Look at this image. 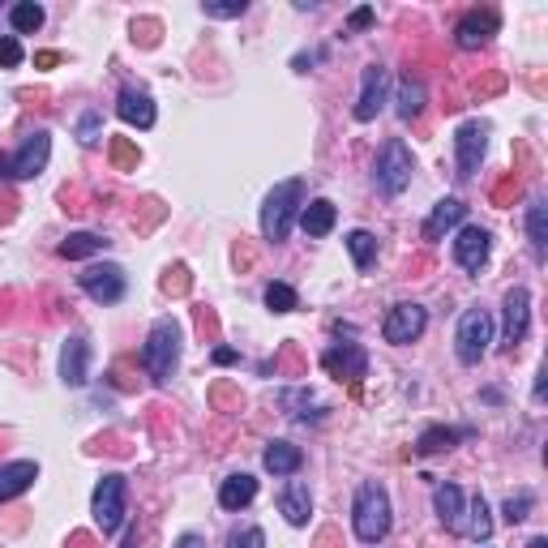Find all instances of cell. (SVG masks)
I'll list each match as a JSON object with an SVG mask.
<instances>
[{"mask_svg":"<svg viewBox=\"0 0 548 548\" xmlns=\"http://www.w3.org/2000/svg\"><path fill=\"white\" fill-rule=\"evenodd\" d=\"M527 510H532V492L510 497V501H506V522H522V519H527Z\"/></svg>","mask_w":548,"mask_h":548,"instance_id":"36","label":"cell"},{"mask_svg":"<svg viewBox=\"0 0 548 548\" xmlns=\"http://www.w3.org/2000/svg\"><path fill=\"white\" fill-rule=\"evenodd\" d=\"M116 112H120V120L133 125V129H150V125H155V103H150V95H146V90H133V86L120 90Z\"/></svg>","mask_w":548,"mask_h":548,"instance_id":"14","label":"cell"},{"mask_svg":"<svg viewBox=\"0 0 548 548\" xmlns=\"http://www.w3.org/2000/svg\"><path fill=\"white\" fill-rule=\"evenodd\" d=\"M484 146H489V129L471 120L454 133V155H459V176H471L480 168V159H484Z\"/></svg>","mask_w":548,"mask_h":548,"instance_id":"10","label":"cell"},{"mask_svg":"<svg viewBox=\"0 0 548 548\" xmlns=\"http://www.w3.org/2000/svg\"><path fill=\"white\" fill-rule=\"evenodd\" d=\"M95 141H98V116L86 112L82 116V146H95Z\"/></svg>","mask_w":548,"mask_h":548,"instance_id":"39","label":"cell"},{"mask_svg":"<svg viewBox=\"0 0 548 548\" xmlns=\"http://www.w3.org/2000/svg\"><path fill=\"white\" fill-rule=\"evenodd\" d=\"M227 548H266V535H262V527H244V532L227 535Z\"/></svg>","mask_w":548,"mask_h":548,"instance_id":"33","label":"cell"},{"mask_svg":"<svg viewBox=\"0 0 548 548\" xmlns=\"http://www.w3.org/2000/svg\"><path fill=\"white\" fill-rule=\"evenodd\" d=\"M184 287H189V270H184V266L168 270V279H163V292H184Z\"/></svg>","mask_w":548,"mask_h":548,"instance_id":"38","label":"cell"},{"mask_svg":"<svg viewBox=\"0 0 548 548\" xmlns=\"http://www.w3.org/2000/svg\"><path fill=\"white\" fill-rule=\"evenodd\" d=\"M492 343V317L484 309H467L463 322H459V335H454V347H459V360L463 365H480L484 352Z\"/></svg>","mask_w":548,"mask_h":548,"instance_id":"4","label":"cell"},{"mask_svg":"<svg viewBox=\"0 0 548 548\" xmlns=\"http://www.w3.org/2000/svg\"><path fill=\"white\" fill-rule=\"evenodd\" d=\"M5 176H9V159L0 155V181H5Z\"/></svg>","mask_w":548,"mask_h":548,"instance_id":"45","label":"cell"},{"mask_svg":"<svg viewBox=\"0 0 548 548\" xmlns=\"http://www.w3.org/2000/svg\"><path fill=\"white\" fill-rule=\"evenodd\" d=\"M95 522L103 527V535H112L120 522H125V476H103L95 489V506H90Z\"/></svg>","mask_w":548,"mask_h":548,"instance_id":"6","label":"cell"},{"mask_svg":"<svg viewBox=\"0 0 548 548\" xmlns=\"http://www.w3.org/2000/svg\"><path fill=\"white\" fill-rule=\"evenodd\" d=\"M527 232H532L535 253L544 257V249H548V206L544 202H532V206H527Z\"/></svg>","mask_w":548,"mask_h":548,"instance_id":"29","label":"cell"},{"mask_svg":"<svg viewBox=\"0 0 548 548\" xmlns=\"http://www.w3.org/2000/svg\"><path fill=\"white\" fill-rule=\"evenodd\" d=\"M454 262L463 270H480L489 262V232L484 227H463L454 236Z\"/></svg>","mask_w":548,"mask_h":548,"instance_id":"13","label":"cell"},{"mask_svg":"<svg viewBox=\"0 0 548 548\" xmlns=\"http://www.w3.org/2000/svg\"><path fill=\"white\" fill-rule=\"evenodd\" d=\"M253 497H257V480L249 476V471H240V476L223 480V489H219V506L223 510H244Z\"/></svg>","mask_w":548,"mask_h":548,"instance_id":"22","label":"cell"},{"mask_svg":"<svg viewBox=\"0 0 548 548\" xmlns=\"http://www.w3.org/2000/svg\"><path fill=\"white\" fill-rule=\"evenodd\" d=\"M86 377H90V343L82 335H73L60 347V381L65 386H86Z\"/></svg>","mask_w":548,"mask_h":548,"instance_id":"11","label":"cell"},{"mask_svg":"<svg viewBox=\"0 0 548 548\" xmlns=\"http://www.w3.org/2000/svg\"><path fill=\"white\" fill-rule=\"evenodd\" d=\"M57 52H39V57H35V65H39V69H52V65H57Z\"/></svg>","mask_w":548,"mask_h":548,"instance_id":"43","label":"cell"},{"mask_svg":"<svg viewBox=\"0 0 548 548\" xmlns=\"http://www.w3.org/2000/svg\"><path fill=\"white\" fill-rule=\"evenodd\" d=\"M47 159H52V133H30L26 141H22V150H17L14 159H9V176H17V181H35L43 168H47Z\"/></svg>","mask_w":548,"mask_h":548,"instance_id":"9","label":"cell"},{"mask_svg":"<svg viewBox=\"0 0 548 548\" xmlns=\"http://www.w3.org/2000/svg\"><path fill=\"white\" fill-rule=\"evenodd\" d=\"M244 14V0H232V5H211L206 0V17H240Z\"/></svg>","mask_w":548,"mask_h":548,"instance_id":"37","label":"cell"},{"mask_svg":"<svg viewBox=\"0 0 548 548\" xmlns=\"http://www.w3.org/2000/svg\"><path fill=\"white\" fill-rule=\"evenodd\" d=\"M467 219V206L459 197H446V202H437L433 214H429V223H424V240H441L450 227H459Z\"/></svg>","mask_w":548,"mask_h":548,"instance_id":"19","label":"cell"},{"mask_svg":"<svg viewBox=\"0 0 548 548\" xmlns=\"http://www.w3.org/2000/svg\"><path fill=\"white\" fill-rule=\"evenodd\" d=\"M459 437H463V433H454V429H429V433H420V441H416V454H441V450H450Z\"/></svg>","mask_w":548,"mask_h":548,"instance_id":"30","label":"cell"},{"mask_svg":"<svg viewBox=\"0 0 548 548\" xmlns=\"http://www.w3.org/2000/svg\"><path fill=\"white\" fill-rule=\"evenodd\" d=\"M322 365L335 373L338 381L347 377V381H360L368 373V356L365 347H356V343H343V347H330V352L322 356Z\"/></svg>","mask_w":548,"mask_h":548,"instance_id":"12","label":"cell"},{"mask_svg":"<svg viewBox=\"0 0 548 548\" xmlns=\"http://www.w3.org/2000/svg\"><path fill=\"white\" fill-rule=\"evenodd\" d=\"M14 197H0V223H9V219H14Z\"/></svg>","mask_w":548,"mask_h":548,"instance_id":"41","label":"cell"},{"mask_svg":"<svg viewBox=\"0 0 548 548\" xmlns=\"http://www.w3.org/2000/svg\"><path fill=\"white\" fill-rule=\"evenodd\" d=\"M266 309L292 313V309H295V292L287 287V283H270V287H266Z\"/></svg>","mask_w":548,"mask_h":548,"instance_id":"31","label":"cell"},{"mask_svg":"<svg viewBox=\"0 0 548 548\" xmlns=\"http://www.w3.org/2000/svg\"><path fill=\"white\" fill-rule=\"evenodd\" d=\"M9 22H14L17 35H35V30L43 26V5H35V0H22V5H14V9H9Z\"/></svg>","mask_w":548,"mask_h":548,"instance_id":"27","label":"cell"},{"mask_svg":"<svg viewBox=\"0 0 548 548\" xmlns=\"http://www.w3.org/2000/svg\"><path fill=\"white\" fill-rule=\"evenodd\" d=\"M433 501H437L441 527H446V532H463V489H459V484H437Z\"/></svg>","mask_w":548,"mask_h":548,"instance_id":"20","label":"cell"},{"mask_svg":"<svg viewBox=\"0 0 548 548\" xmlns=\"http://www.w3.org/2000/svg\"><path fill=\"white\" fill-rule=\"evenodd\" d=\"M411 184V150L403 141L394 138L381 146V159H377V189L386 197H398L403 189Z\"/></svg>","mask_w":548,"mask_h":548,"instance_id":"5","label":"cell"},{"mask_svg":"<svg viewBox=\"0 0 548 548\" xmlns=\"http://www.w3.org/2000/svg\"><path fill=\"white\" fill-rule=\"evenodd\" d=\"M467 532L476 535V540H489V535H492V519H489L484 497H476V501H471V527H467Z\"/></svg>","mask_w":548,"mask_h":548,"instance_id":"32","label":"cell"},{"mask_svg":"<svg viewBox=\"0 0 548 548\" xmlns=\"http://www.w3.org/2000/svg\"><path fill=\"white\" fill-rule=\"evenodd\" d=\"M108 249V240L95 236V232H73V236L60 240V257H69V262H78V257H90V253H103Z\"/></svg>","mask_w":548,"mask_h":548,"instance_id":"25","label":"cell"},{"mask_svg":"<svg viewBox=\"0 0 548 548\" xmlns=\"http://www.w3.org/2000/svg\"><path fill=\"white\" fill-rule=\"evenodd\" d=\"M35 480H39V467L35 463H5L0 467V501H9V497H17V492H26Z\"/></svg>","mask_w":548,"mask_h":548,"instance_id":"24","label":"cell"},{"mask_svg":"<svg viewBox=\"0 0 548 548\" xmlns=\"http://www.w3.org/2000/svg\"><path fill=\"white\" fill-rule=\"evenodd\" d=\"M347 253H352L356 270H368L373 262H377V236L365 232V227H356L352 236H347Z\"/></svg>","mask_w":548,"mask_h":548,"instance_id":"26","label":"cell"},{"mask_svg":"<svg viewBox=\"0 0 548 548\" xmlns=\"http://www.w3.org/2000/svg\"><path fill=\"white\" fill-rule=\"evenodd\" d=\"M338 211H335V202H326V197H313L309 206H300V227L309 232V236H326L330 227H335Z\"/></svg>","mask_w":548,"mask_h":548,"instance_id":"23","label":"cell"},{"mask_svg":"<svg viewBox=\"0 0 548 548\" xmlns=\"http://www.w3.org/2000/svg\"><path fill=\"white\" fill-rule=\"evenodd\" d=\"M527 322H532V292L527 287H514L506 295V343H522L527 338Z\"/></svg>","mask_w":548,"mask_h":548,"instance_id":"16","label":"cell"},{"mask_svg":"<svg viewBox=\"0 0 548 548\" xmlns=\"http://www.w3.org/2000/svg\"><path fill=\"white\" fill-rule=\"evenodd\" d=\"M141 365H146V373L163 386V381H171V373H176V365H181V326L171 322V317H159L155 330H150V338H146V347H141Z\"/></svg>","mask_w":548,"mask_h":548,"instance_id":"1","label":"cell"},{"mask_svg":"<svg viewBox=\"0 0 548 548\" xmlns=\"http://www.w3.org/2000/svg\"><path fill=\"white\" fill-rule=\"evenodd\" d=\"M420 112H424V82L403 78V86H398V116L411 120V116H420Z\"/></svg>","mask_w":548,"mask_h":548,"instance_id":"28","label":"cell"},{"mask_svg":"<svg viewBox=\"0 0 548 548\" xmlns=\"http://www.w3.org/2000/svg\"><path fill=\"white\" fill-rule=\"evenodd\" d=\"M279 514L292 527H305L313 514V497H309V484H300V480H287V489L279 492Z\"/></svg>","mask_w":548,"mask_h":548,"instance_id":"18","label":"cell"},{"mask_svg":"<svg viewBox=\"0 0 548 548\" xmlns=\"http://www.w3.org/2000/svg\"><path fill=\"white\" fill-rule=\"evenodd\" d=\"M176 548H202V540H197V535H181V540H176Z\"/></svg>","mask_w":548,"mask_h":548,"instance_id":"44","label":"cell"},{"mask_svg":"<svg viewBox=\"0 0 548 548\" xmlns=\"http://www.w3.org/2000/svg\"><path fill=\"white\" fill-rule=\"evenodd\" d=\"M300 206H305V184H300V181L274 184L270 197H266V206H262V236L274 240V244L287 240V232H292Z\"/></svg>","mask_w":548,"mask_h":548,"instance_id":"2","label":"cell"},{"mask_svg":"<svg viewBox=\"0 0 548 548\" xmlns=\"http://www.w3.org/2000/svg\"><path fill=\"white\" fill-rule=\"evenodd\" d=\"M365 26H373V9H368V5L352 14V30H365Z\"/></svg>","mask_w":548,"mask_h":548,"instance_id":"40","label":"cell"},{"mask_svg":"<svg viewBox=\"0 0 548 548\" xmlns=\"http://www.w3.org/2000/svg\"><path fill=\"white\" fill-rule=\"evenodd\" d=\"M424 326H429V313L420 309V305H394L390 313H386V322H381V338L386 343H416V338L424 335Z\"/></svg>","mask_w":548,"mask_h":548,"instance_id":"7","label":"cell"},{"mask_svg":"<svg viewBox=\"0 0 548 548\" xmlns=\"http://www.w3.org/2000/svg\"><path fill=\"white\" fill-rule=\"evenodd\" d=\"M352 522H356V535H360L365 544L386 540V532H390V497H386L381 484H360V489H356Z\"/></svg>","mask_w":548,"mask_h":548,"instance_id":"3","label":"cell"},{"mask_svg":"<svg viewBox=\"0 0 548 548\" xmlns=\"http://www.w3.org/2000/svg\"><path fill=\"white\" fill-rule=\"evenodd\" d=\"M232 360H236L232 347H214V365H232Z\"/></svg>","mask_w":548,"mask_h":548,"instance_id":"42","label":"cell"},{"mask_svg":"<svg viewBox=\"0 0 548 548\" xmlns=\"http://www.w3.org/2000/svg\"><path fill=\"white\" fill-rule=\"evenodd\" d=\"M386 103V69L381 65H368L365 69V86H360V98H356V120H373Z\"/></svg>","mask_w":548,"mask_h":548,"instance_id":"15","label":"cell"},{"mask_svg":"<svg viewBox=\"0 0 548 548\" xmlns=\"http://www.w3.org/2000/svg\"><path fill=\"white\" fill-rule=\"evenodd\" d=\"M262 463H266V471H274V476H295L300 463H305V454H300V446H292V441H270Z\"/></svg>","mask_w":548,"mask_h":548,"instance_id":"21","label":"cell"},{"mask_svg":"<svg viewBox=\"0 0 548 548\" xmlns=\"http://www.w3.org/2000/svg\"><path fill=\"white\" fill-rule=\"evenodd\" d=\"M112 159H116V168H120V171H125V168H138V150H133L125 138L112 141Z\"/></svg>","mask_w":548,"mask_h":548,"instance_id":"35","label":"cell"},{"mask_svg":"<svg viewBox=\"0 0 548 548\" xmlns=\"http://www.w3.org/2000/svg\"><path fill=\"white\" fill-rule=\"evenodd\" d=\"M78 283H82V292L90 295V300H98V305H116L120 295H125V270L120 266H86L82 274H78Z\"/></svg>","mask_w":548,"mask_h":548,"instance_id":"8","label":"cell"},{"mask_svg":"<svg viewBox=\"0 0 548 548\" xmlns=\"http://www.w3.org/2000/svg\"><path fill=\"white\" fill-rule=\"evenodd\" d=\"M492 35H497V14H492V9H484V14H480V9L476 14H467L463 22H459V30H454L459 47H467V52H471V47H484Z\"/></svg>","mask_w":548,"mask_h":548,"instance_id":"17","label":"cell"},{"mask_svg":"<svg viewBox=\"0 0 548 548\" xmlns=\"http://www.w3.org/2000/svg\"><path fill=\"white\" fill-rule=\"evenodd\" d=\"M0 65H5V69H17V65H22V43H17L14 35L0 39Z\"/></svg>","mask_w":548,"mask_h":548,"instance_id":"34","label":"cell"}]
</instances>
